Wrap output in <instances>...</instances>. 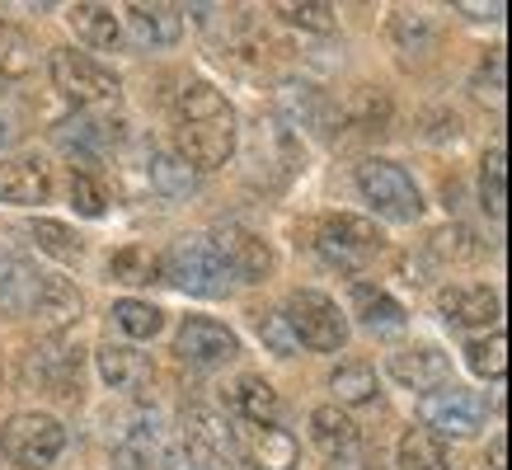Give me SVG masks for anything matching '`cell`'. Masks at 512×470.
I'll list each match as a JSON object with an SVG mask.
<instances>
[{"mask_svg":"<svg viewBox=\"0 0 512 470\" xmlns=\"http://www.w3.org/2000/svg\"><path fill=\"white\" fill-rule=\"evenodd\" d=\"M235 113L221 99L217 85L193 80L179 94V127H174V156L184 160L188 170H221L235 156Z\"/></svg>","mask_w":512,"mask_h":470,"instance_id":"1","label":"cell"},{"mask_svg":"<svg viewBox=\"0 0 512 470\" xmlns=\"http://www.w3.org/2000/svg\"><path fill=\"white\" fill-rule=\"evenodd\" d=\"M160 273L188 292V297H226L231 292V268L221 259V250L207 240V235H184V240H174L165 259H160Z\"/></svg>","mask_w":512,"mask_h":470,"instance_id":"2","label":"cell"},{"mask_svg":"<svg viewBox=\"0 0 512 470\" xmlns=\"http://www.w3.org/2000/svg\"><path fill=\"white\" fill-rule=\"evenodd\" d=\"M47 71H52V85H57L71 104H80V109L113 104L118 90H123L109 66L94 62L90 52H76V47H57V52H52V62H47Z\"/></svg>","mask_w":512,"mask_h":470,"instance_id":"3","label":"cell"},{"mask_svg":"<svg viewBox=\"0 0 512 470\" xmlns=\"http://www.w3.org/2000/svg\"><path fill=\"white\" fill-rule=\"evenodd\" d=\"M66 447V428L52 414H15L0 428V452L19 470H43L52 466Z\"/></svg>","mask_w":512,"mask_h":470,"instance_id":"4","label":"cell"},{"mask_svg":"<svg viewBox=\"0 0 512 470\" xmlns=\"http://www.w3.org/2000/svg\"><path fill=\"white\" fill-rule=\"evenodd\" d=\"M174 461V442L170 428L160 423V414L137 409L127 414L118 438H113V466L118 470H165Z\"/></svg>","mask_w":512,"mask_h":470,"instance_id":"5","label":"cell"},{"mask_svg":"<svg viewBox=\"0 0 512 470\" xmlns=\"http://www.w3.org/2000/svg\"><path fill=\"white\" fill-rule=\"evenodd\" d=\"M357 188H362V198L390 221H414L423 212L419 184H414L395 160H362V165H357Z\"/></svg>","mask_w":512,"mask_h":470,"instance_id":"6","label":"cell"},{"mask_svg":"<svg viewBox=\"0 0 512 470\" xmlns=\"http://www.w3.org/2000/svg\"><path fill=\"white\" fill-rule=\"evenodd\" d=\"M287 325H292L296 344L315 348V353H339L348 344V320L325 292H292L287 301Z\"/></svg>","mask_w":512,"mask_h":470,"instance_id":"7","label":"cell"},{"mask_svg":"<svg viewBox=\"0 0 512 470\" xmlns=\"http://www.w3.org/2000/svg\"><path fill=\"white\" fill-rule=\"evenodd\" d=\"M315 250L325 254L334 268H362L367 259L381 254V231H376L367 217L334 212V217L320 221V231H315Z\"/></svg>","mask_w":512,"mask_h":470,"instance_id":"8","label":"cell"},{"mask_svg":"<svg viewBox=\"0 0 512 470\" xmlns=\"http://www.w3.org/2000/svg\"><path fill=\"white\" fill-rule=\"evenodd\" d=\"M419 419L433 438H470L484 423V400L461 386H437L419 400Z\"/></svg>","mask_w":512,"mask_h":470,"instance_id":"9","label":"cell"},{"mask_svg":"<svg viewBox=\"0 0 512 470\" xmlns=\"http://www.w3.org/2000/svg\"><path fill=\"white\" fill-rule=\"evenodd\" d=\"M174 353H179V362H188V367H202V372H207V367H226V362L240 353V339H235L221 320L193 315V320H184V325H179V334H174Z\"/></svg>","mask_w":512,"mask_h":470,"instance_id":"10","label":"cell"},{"mask_svg":"<svg viewBox=\"0 0 512 470\" xmlns=\"http://www.w3.org/2000/svg\"><path fill=\"white\" fill-rule=\"evenodd\" d=\"M231 442L254 470H292L296 466V438L282 433L278 423H235Z\"/></svg>","mask_w":512,"mask_h":470,"instance_id":"11","label":"cell"},{"mask_svg":"<svg viewBox=\"0 0 512 470\" xmlns=\"http://www.w3.org/2000/svg\"><path fill=\"white\" fill-rule=\"evenodd\" d=\"M29 381L43 386L47 395H71L80 386V348L66 344V339H47L43 348L29 353Z\"/></svg>","mask_w":512,"mask_h":470,"instance_id":"12","label":"cell"},{"mask_svg":"<svg viewBox=\"0 0 512 470\" xmlns=\"http://www.w3.org/2000/svg\"><path fill=\"white\" fill-rule=\"evenodd\" d=\"M212 245L221 250L231 278H240V282H264L268 273H273V264H278L273 250H268V240H259V235L245 231V226H221V235Z\"/></svg>","mask_w":512,"mask_h":470,"instance_id":"13","label":"cell"},{"mask_svg":"<svg viewBox=\"0 0 512 470\" xmlns=\"http://www.w3.org/2000/svg\"><path fill=\"white\" fill-rule=\"evenodd\" d=\"M437 311L456 329H489L498 320V311H503V301H498V292H489V287L461 282V287H447V292L437 297Z\"/></svg>","mask_w":512,"mask_h":470,"instance_id":"14","label":"cell"},{"mask_svg":"<svg viewBox=\"0 0 512 470\" xmlns=\"http://www.w3.org/2000/svg\"><path fill=\"white\" fill-rule=\"evenodd\" d=\"M52 198V174L38 156H15L0 160V203L15 207H38Z\"/></svg>","mask_w":512,"mask_h":470,"instance_id":"15","label":"cell"},{"mask_svg":"<svg viewBox=\"0 0 512 470\" xmlns=\"http://www.w3.org/2000/svg\"><path fill=\"white\" fill-rule=\"evenodd\" d=\"M390 376H395L400 386H409V391H437V386L451 381V358L433 344L404 348V353L390 358Z\"/></svg>","mask_w":512,"mask_h":470,"instance_id":"16","label":"cell"},{"mask_svg":"<svg viewBox=\"0 0 512 470\" xmlns=\"http://www.w3.org/2000/svg\"><path fill=\"white\" fill-rule=\"evenodd\" d=\"M184 447L193 461H202V466H212V461H221V456H231L235 452V442H231V423H221L212 409H202L193 405L184 414Z\"/></svg>","mask_w":512,"mask_h":470,"instance_id":"17","label":"cell"},{"mask_svg":"<svg viewBox=\"0 0 512 470\" xmlns=\"http://www.w3.org/2000/svg\"><path fill=\"white\" fill-rule=\"evenodd\" d=\"M38 292H43V273H38L24 254H5V259H0V311L33 315Z\"/></svg>","mask_w":512,"mask_h":470,"instance_id":"18","label":"cell"},{"mask_svg":"<svg viewBox=\"0 0 512 470\" xmlns=\"http://www.w3.org/2000/svg\"><path fill=\"white\" fill-rule=\"evenodd\" d=\"M226 400H231V409L240 414V423H278V414H282V395L254 372L235 376Z\"/></svg>","mask_w":512,"mask_h":470,"instance_id":"19","label":"cell"},{"mask_svg":"<svg viewBox=\"0 0 512 470\" xmlns=\"http://www.w3.org/2000/svg\"><path fill=\"white\" fill-rule=\"evenodd\" d=\"M80 311H85V301H80L76 282L57 278V273H43V292H38V306H33V315H38V320L52 329V339H57L62 329L76 325Z\"/></svg>","mask_w":512,"mask_h":470,"instance_id":"20","label":"cell"},{"mask_svg":"<svg viewBox=\"0 0 512 470\" xmlns=\"http://www.w3.org/2000/svg\"><path fill=\"white\" fill-rule=\"evenodd\" d=\"M66 24H71L80 43H90L94 52H113V47L123 43V24L113 15V5H99V0L71 5V10H66Z\"/></svg>","mask_w":512,"mask_h":470,"instance_id":"21","label":"cell"},{"mask_svg":"<svg viewBox=\"0 0 512 470\" xmlns=\"http://www.w3.org/2000/svg\"><path fill=\"white\" fill-rule=\"evenodd\" d=\"M127 29L137 33V43L146 47H170L184 33V10L179 5H127Z\"/></svg>","mask_w":512,"mask_h":470,"instance_id":"22","label":"cell"},{"mask_svg":"<svg viewBox=\"0 0 512 470\" xmlns=\"http://www.w3.org/2000/svg\"><path fill=\"white\" fill-rule=\"evenodd\" d=\"M278 109L292 113L301 127H315V132H325L329 118H339V109H334V104H329L315 85H306V80H301V85H296V80H287V85H282V90H278Z\"/></svg>","mask_w":512,"mask_h":470,"instance_id":"23","label":"cell"},{"mask_svg":"<svg viewBox=\"0 0 512 470\" xmlns=\"http://www.w3.org/2000/svg\"><path fill=\"white\" fill-rule=\"evenodd\" d=\"M99 376L109 381L113 391H137L141 381L151 376V362H146V353L127 344H104L99 348Z\"/></svg>","mask_w":512,"mask_h":470,"instance_id":"24","label":"cell"},{"mask_svg":"<svg viewBox=\"0 0 512 470\" xmlns=\"http://www.w3.org/2000/svg\"><path fill=\"white\" fill-rule=\"evenodd\" d=\"M57 141H62L66 156H76L80 165H85L80 174H90L94 156L109 146V123H99V118H66V123L57 127Z\"/></svg>","mask_w":512,"mask_h":470,"instance_id":"25","label":"cell"},{"mask_svg":"<svg viewBox=\"0 0 512 470\" xmlns=\"http://www.w3.org/2000/svg\"><path fill=\"white\" fill-rule=\"evenodd\" d=\"M198 184V174L188 170L174 151H151L146 156V188H156L160 198H188Z\"/></svg>","mask_w":512,"mask_h":470,"instance_id":"26","label":"cell"},{"mask_svg":"<svg viewBox=\"0 0 512 470\" xmlns=\"http://www.w3.org/2000/svg\"><path fill=\"white\" fill-rule=\"evenodd\" d=\"M311 438L325 456H348L353 452V442H357V428L339 405H320L311 414Z\"/></svg>","mask_w":512,"mask_h":470,"instance_id":"27","label":"cell"},{"mask_svg":"<svg viewBox=\"0 0 512 470\" xmlns=\"http://www.w3.org/2000/svg\"><path fill=\"white\" fill-rule=\"evenodd\" d=\"M353 311L362 315L367 329H404V306L390 297L386 287H372V282L353 287Z\"/></svg>","mask_w":512,"mask_h":470,"instance_id":"28","label":"cell"},{"mask_svg":"<svg viewBox=\"0 0 512 470\" xmlns=\"http://www.w3.org/2000/svg\"><path fill=\"white\" fill-rule=\"evenodd\" d=\"M400 466L404 470H447V447L428 428H409L400 438Z\"/></svg>","mask_w":512,"mask_h":470,"instance_id":"29","label":"cell"},{"mask_svg":"<svg viewBox=\"0 0 512 470\" xmlns=\"http://www.w3.org/2000/svg\"><path fill=\"white\" fill-rule=\"evenodd\" d=\"M480 198H484V212H489L494 221L508 217V165H503V146H494V151L484 156Z\"/></svg>","mask_w":512,"mask_h":470,"instance_id":"30","label":"cell"},{"mask_svg":"<svg viewBox=\"0 0 512 470\" xmlns=\"http://www.w3.org/2000/svg\"><path fill=\"white\" fill-rule=\"evenodd\" d=\"M466 362H470V372L475 376H503L508 372V339H503V329H494V334H484V339H470L466 344Z\"/></svg>","mask_w":512,"mask_h":470,"instance_id":"31","label":"cell"},{"mask_svg":"<svg viewBox=\"0 0 512 470\" xmlns=\"http://www.w3.org/2000/svg\"><path fill=\"white\" fill-rule=\"evenodd\" d=\"M29 235H33V245H38V250L52 254V259H62V264H76L80 259V235L71 231V226H62V221L38 217L29 226Z\"/></svg>","mask_w":512,"mask_h":470,"instance_id":"32","label":"cell"},{"mask_svg":"<svg viewBox=\"0 0 512 470\" xmlns=\"http://www.w3.org/2000/svg\"><path fill=\"white\" fill-rule=\"evenodd\" d=\"M113 325L123 329L127 339H156L160 334V325H165V315L156 311V306H151V301H118V306H113Z\"/></svg>","mask_w":512,"mask_h":470,"instance_id":"33","label":"cell"},{"mask_svg":"<svg viewBox=\"0 0 512 470\" xmlns=\"http://www.w3.org/2000/svg\"><path fill=\"white\" fill-rule=\"evenodd\" d=\"M33 71V43L15 24H0V80H19Z\"/></svg>","mask_w":512,"mask_h":470,"instance_id":"34","label":"cell"},{"mask_svg":"<svg viewBox=\"0 0 512 470\" xmlns=\"http://www.w3.org/2000/svg\"><path fill=\"white\" fill-rule=\"evenodd\" d=\"M109 273L118 282H127V287H146V282L160 278V259L151 250H141V245H132V250H118L109 259Z\"/></svg>","mask_w":512,"mask_h":470,"instance_id":"35","label":"cell"},{"mask_svg":"<svg viewBox=\"0 0 512 470\" xmlns=\"http://www.w3.org/2000/svg\"><path fill=\"white\" fill-rule=\"evenodd\" d=\"M273 15L282 19V24H292V29H311V33H334V5H325V0H282V5H273Z\"/></svg>","mask_w":512,"mask_h":470,"instance_id":"36","label":"cell"},{"mask_svg":"<svg viewBox=\"0 0 512 470\" xmlns=\"http://www.w3.org/2000/svg\"><path fill=\"white\" fill-rule=\"evenodd\" d=\"M329 391L339 405H367V400H376V372L372 367H339L329 376Z\"/></svg>","mask_w":512,"mask_h":470,"instance_id":"37","label":"cell"},{"mask_svg":"<svg viewBox=\"0 0 512 470\" xmlns=\"http://www.w3.org/2000/svg\"><path fill=\"white\" fill-rule=\"evenodd\" d=\"M339 118H348V123H357L362 132H381V123L390 118V109H386V99L376 90H357L353 99H348V109L339 113Z\"/></svg>","mask_w":512,"mask_h":470,"instance_id":"38","label":"cell"},{"mask_svg":"<svg viewBox=\"0 0 512 470\" xmlns=\"http://www.w3.org/2000/svg\"><path fill=\"white\" fill-rule=\"evenodd\" d=\"M390 38H395L404 52H423V47L433 43V24L423 15H414V10H395V15H390Z\"/></svg>","mask_w":512,"mask_h":470,"instance_id":"39","label":"cell"},{"mask_svg":"<svg viewBox=\"0 0 512 470\" xmlns=\"http://www.w3.org/2000/svg\"><path fill=\"white\" fill-rule=\"evenodd\" d=\"M254 325H259V339L268 344V353H278V358H292L296 348H301L282 311H259V320H254Z\"/></svg>","mask_w":512,"mask_h":470,"instance_id":"40","label":"cell"},{"mask_svg":"<svg viewBox=\"0 0 512 470\" xmlns=\"http://www.w3.org/2000/svg\"><path fill=\"white\" fill-rule=\"evenodd\" d=\"M71 203L80 217H104V188L94 184V174H71Z\"/></svg>","mask_w":512,"mask_h":470,"instance_id":"41","label":"cell"},{"mask_svg":"<svg viewBox=\"0 0 512 470\" xmlns=\"http://www.w3.org/2000/svg\"><path fill=\"white\" fill-rule=\"evenodd\" d=\"M24 137V113L10 94H0V146H10V141Z\"/></svg>","mask_w":512,"mask_h":470,"instance_id":"42","label":"cell"},{"mask_svg":"<svg viewBox=\"0 0 512 470\" xmlns=\"http://www.w3.org/2000/svg\"><path fill=\"white\" fill-rule=\"evenodd\" d=\"M334 470H343V466H334Z\"/></svg>","mask_w":512,"mask_h":470,"instance_id":"43","label":"cell"}]
</instances>
